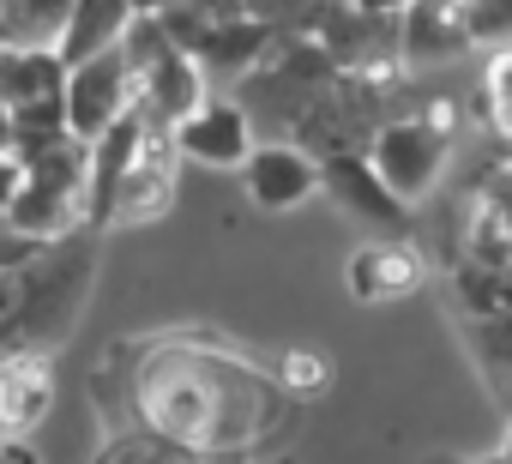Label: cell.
Returning a JSON list of instances; mask_svg holds the SVG:
<instances>
[{
	"label": "cell",
	"instance_id": "obj_1",
	"mask_svg": "<svg viewBox=\"0 0 512 464\" xmlns=\"http://www.w3.org/2000/svg\"><path fill=\"white\" fill-rule=\"evenodd\" d=\"M139 410L145 422L187 446V452H235L260 428H272V386L253 362L235 350H193V344H157L139 362Z\"/></svg>",
	"mask_w": 512,
	"mask_h": 464
},
{
	"label": "cell",
	"instance_id": "obj_2",
	"mask_svg": "<svg viewBox=\"0 0 512 464\" xmlns=\"http://www.w3.org/2000/svg\"><path fill=\"white\" fill-rule=\"evenodd\" d=\"M133 103H139V61L127 55V43H115V49H103V55H91V61L67 67L61 109H67L73 139H85V145H91V139H97V133H109Z\"/></svg>",
	"mask_w": 512,
	"mask_h": 464
},
{
	"label": "cell",
	"instance_id": "obj_3",
	"mask_svg": "<svg viewBox=\"0 0 512 464\" xmlns=\"http://www.w3.org/2000/svg\"><path fill=\"white\" fill-rule=\"evenodd\" d=\"M175 169H181V145L169 127H145L121 187H115V205H109V229H139V223H157L169 205H175Z\"/></svg>",
	"mask_w": 512,
	"mask_h": 464
},
{
	"label": "cell",
	"instance_id": "obj_4",
	"mask_svg": "<svg viewBox=\"0 0 512 464\" xmlns=\"http://www.w3.org/2000/svg\"><path fill=\"white\" fill-rule=\"evenodd\" d=\"M368 157H374V169L386 175V187L410 205V199H428V193H434V181H440V169H446V139H440L422 115H410V121H386V127L374 133Z\"/></svg>",
	"mask_w": 512,
	"mask_h": 464
},
{
	"label": "cell",
	"instance_id": "obj_5",
	"mask_svg": "<svg viewBox=\"0 0 512 464\" xmlns=\"http://www.w3.org/2000/svg\"><path fill=\"white\" fill-rule=\"evenodd\" d=\"M55 410V356L7 350L0 356V440H31Z\"/></svg>",
	"mask_w": 512,
	"mask_h": 464
},
{
	"label": "cell",
	"instance_id": "obj_6",
	"mask_svg": "<svg viewBox=\"0 0 512 464\" xmlns=\"http://www.w3.org/2000/svg\"><path fill=\"white\" fill-rule=\"evenodd\" d=\"M320 181H326V193H332L350 217L386 229V236H398V229L410 223V205L386 187V175H380L374 157H362V151H332V157L320 163Z\"/></svg>",
	"mask_w": 512,
	"mask_h": 464
},
{
	"label": "cell",
	"instance_id": "obj_7",
	"mask_svg": "<svg viewBox=\"0 0 512 464\" xmlns=\"http://www.w3.org/2000/svg\"><path fill=\"white\" fill-rule=\"evenodd\" d=\"M181 157L205 163V169H241L253 157V121L241 115V103H223V97H205L187 121L169 127Z\"/></svg>",
	"mask_w": 512,
	"mask_h": 464
},
{
	"label": "cell",
	"instance_id": "obj_8",
	"mask_svg": "<svg viewBox=\"0 0 512 464\" xmlns=\"http://www.w3.org/2000/svg\"><path fill=\"white\" fill-rule=\"evenodd\" d=\"M241 181L260 211H296L320 187V163L302 145H253V157L241 163Z\"/></svg>",
	"mask_w": 512,
	"mask_h": 464
},
{
	"label": "cell",
	"instance_id": "obj_9",
	"mask_svg": "<svg viewBox=\"0 0 512 464\" xmlns=\"http://www.w3.org/2000/svg\"><path fill=\"white\" fill-rule=\"evenodd\" d=\"M470 37V7L464 0H410V13L398 25V55L404 61H452L464 55Z\"/></svg>",
	"mask_w": 512,
	"mask_h": 464
},
{
	"label": "cell",
	"instance_id": "obj_10",
	"mask_svg": "<svg viewBox=\"0 0 512 464\" xmlns=\"http://www.w3.org/2000/svg\"><path fill=\"white\" fill-rule=\"evenodd\" d=\"M428 266L410 242H374V248H356L350 260V296L356 302H398L410 290H422Z\"/></svg>",
	"mask_w": 512,
	"mask_h": 464
},
{
	"label": "cell",
	"instance_id": "obj_11",
	"mask_svg": "<svg viewBox=\"0 0 512 464\" xmlns=\"http://www.w3.org/2000/svg\"><path fill=\"white\" fill-rule=\"evenodd\" d=\"M7 217V229L13 236H25V242H61L67 229L85 217V199L79 193H67V187H49V181H19V193H13V205L0 211Z\"/></svg>",
	"mask_w": 512,
	"mask_h": 464
},
{
	"label": "cell",
	"instance_id": "obj_12",
	"mask_svg": "<svg viewBox=\"0 0 512 464\" xmlns=\"http://www.w3.org/2000/svg\"><path fill=\"white\" fill-rule=\"evenodd\" d=\"M0 91H7V109L61 103V91H67V61H61L55 49L0 43Z\"/></svg>",
	"mask_w": 512,
	"mask_h": 464
},
{
	"label": "cell",
	"instance_id": "obj_13",
	"mask_svg": "<svg viewBox=\"0 0 512 464\" xmlns=\"http://www.w3.org/2000/svg\"><path fill=\"white\" fill-rule=\"evenodd\" d=\"M133 19H139L133 0H73V19H67V31H61L55 55H61L67 67H79V61H91V55L115 49V43L133 31Z\"/></svg>",
	"mask_w": 512,
	"mask_h": 464
},
{
	"label": "cell",
	"instance_id": "obj_14",
	"mask_svg": "<svg viewBox=\"0 0 512 464\" xmlns=\"http://www.w3.org/2000/svg\"><path fill=\"white\" fill-rule=\"evenodd\" d=\"M67 19H73V0H0V37L7 43L55 49Z\"/></svg>",
	"mask_w": 512,
	"mask_h": 464
},
{
	"label": "cell",
	"instance_id": "obj_15",
	"mask_svg": "<svg viewBox=\"0 0 512 464\" xmlns=\"http://www.w3.org/2000/svg\"><path fill=\"white\" fill-rule=\"evenodd\" d=\"M482 109H488V127L512 145V43H500L488 55V73H482Z\"/></svg>",
	"mask_w": 512,
	"mask_h": 464
},
{
	"label": "cell",
	"instance_id": "obj_16",
	"mask_svg": "<svg viewBox=\"0 0 512 464\" xmlns=\"http://www.w3.org/2000/svg\"><path fill=\"white\" fill-rule=\"evenodd\" d=\"M278 386H284L290 398H320V392L332 386V362H326L320 350H290V356L278 362Z\"/></svg>",
	"mask_w": 512,
	"mask_h": 464
},
{
	"label": "cell",
	"instance_id": "obj_17",
	"mask_svg": "<svg viewBox=\"0 0 512 464\" xmlns=\"http://www.w3.org/2000/svg\"><path fill=\"white\" fill-rule=\"evenodd\" d=\"M103 464H193V458H187V446L157 434V440H139V446H115Z\"/></svg>",
	"mask_w": 512,
	"mask_h": 464
},
{
	"label": "cell",
	"instance_id": "obj_18",
	"mask_svg": "<svg viewBox=\"0 0 512 464\" xmlns=\"http://www.w3.org/2000/svg\"><path fill=\"white\" fill-rule=\"evenodd\" d=\"M470 37L476 43L512 37V0H476V7H470Z\"/></svg>",
	"mask_w": 512,
	"mask_h": 464
},
{
	"label": "cell",
	"instance_id": "obj_19",
	"mask_svg": "<svg viewBox=\"0 0 512 464\" xmlns=\"http://www.w3.org/2000/svg\"><path fill=\"white\" fill-rule=\"evenodd\" d=\"M404 7H410V0H356V13H368V19H392Z\"/></svg>",
	"mask_w": 512,
	"mask_h": 464
},
{
	"label": "cell",
	"instance_id": "obj_20",
	"mask_svg": "<svg viewBox=\"0 0 512 464\" xmlns=\"http://www.w3.org/2000/svg\"><path fill=\"white\" fill-rule=\"evenodd\" d=\"M0 464H37V452L19 446V440H0Z\"/></svg>",
	"mask_w": 512,
	"mask_h": 464
},
{
	"label": "cell",
	"instance_id": "obj_21",
	"mask_svg": "<svg viewBox=\"0 0 512 464\" xmlns=\"http://www.w3.org/2000/svg\"><path fill=\"white\" fill-rule=\"evenodd\" d=\"M133 7H139V13H169L175 0H133Z\"/></svg>",
	"mask_w": 512,
	"mask_h": 464
},
{
	"label": "cell",
	"instance_id": "obj_22",
	"mask_svg": "<svg viewBox=\"0 0 512 464\" xmlns=\"http://www.w3.org/2000/svg\"><path fill=\"white\" fill-rule=\"evenodd\" d=\"M500 458L512 464V422H506V434H500Z\"/></svg>",
	"mask_w": 512,
	"mask_h": 464
},
{
	"label": "cell",
	"instance_id": "obj_23",
	"mask_svg": "<svg viewBox=\"0 0 512 464\" xmlns=\"http://www.w3.org/2000/svg\"><path fill=\"white\" fill-rule=\"evenodd\" d=\"M464 464H506V458H500V452H494V458H464Z\"/></svg>",
	"mask_w": 512,
	"mask_h": 464
},
{
	"label": "cell",
	"instance_id": "obj_24",
	"mask_svg": "<svg viewBox=\"0 0 512 464\" xmlns=\"http://www.w3.org/2000/svg\"><path fill=\"white\" fill-rule=\"evenodd\" d=\"M464 7H476V0H464Z\"/></svg>",
	"mask_w": 512,
	"mask_h": 464
},
{
	"label": "cell",
	"instance_id": "obj_25",
	"mask_svg": "<svg viewBox=\"0 0 512 464\" xmlns=\"http://www.w3.org/2000/svg\"><path fill=\"white\" fill-rule=\"evenodd\" d=\"M0 43H7V37H0Z\"/></svg>",
	"mask_w": 512,
	"mask_h": 464
},
{
	"label": "cell",
	"instance_id": "obj_26",
	"mask_svg": "<svg viewBox=\"0 0 512 464\" xmlns=\"http://www.w3.org/2000/svg\"><path fill=\"white\" fill-rule=\"evenodd\" d=\"M284 464H290V458H284Z\"/></svg>",
	"mask_w": 512,
	"mask_h": 464
}]
</instances>
